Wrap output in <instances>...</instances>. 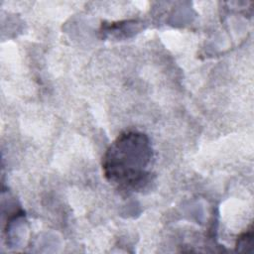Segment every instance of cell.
<instances>
[{
	"label": "cell",
	"instance_id": "cell-2",
	"mask_svg": "<svg viewBox=\"0 0 254 254\" xmlns=\"http://www.w3.org/2000/svg\"><path fill=\"white\" fill-rule=\"evenodd\" d=\"M252 239H253V231L252 228H250L248 231L241 234L237 241V249L241 251L242 248H246V246L252 245Z\"/></svg>",
	"mask_w": 254,
	"mask_h": 254
},
{
	"label": "cell",
	"instance_id": "cell-1",
	"mask_svg": "<svg viewBox=\"0 0 254 254\" xmlns=\"http://www.w3.org/2000/svg\"><path fill=\"white\" fill-rule=\"evenodd\" d=\"M153 157L149 138L142 132L121 133L106 150L102 160L105 178L128 190H143L150 182V166Z\"/></svg>",
	"mask_w": 254,
	"mask_h": 254
}]
</instances>
